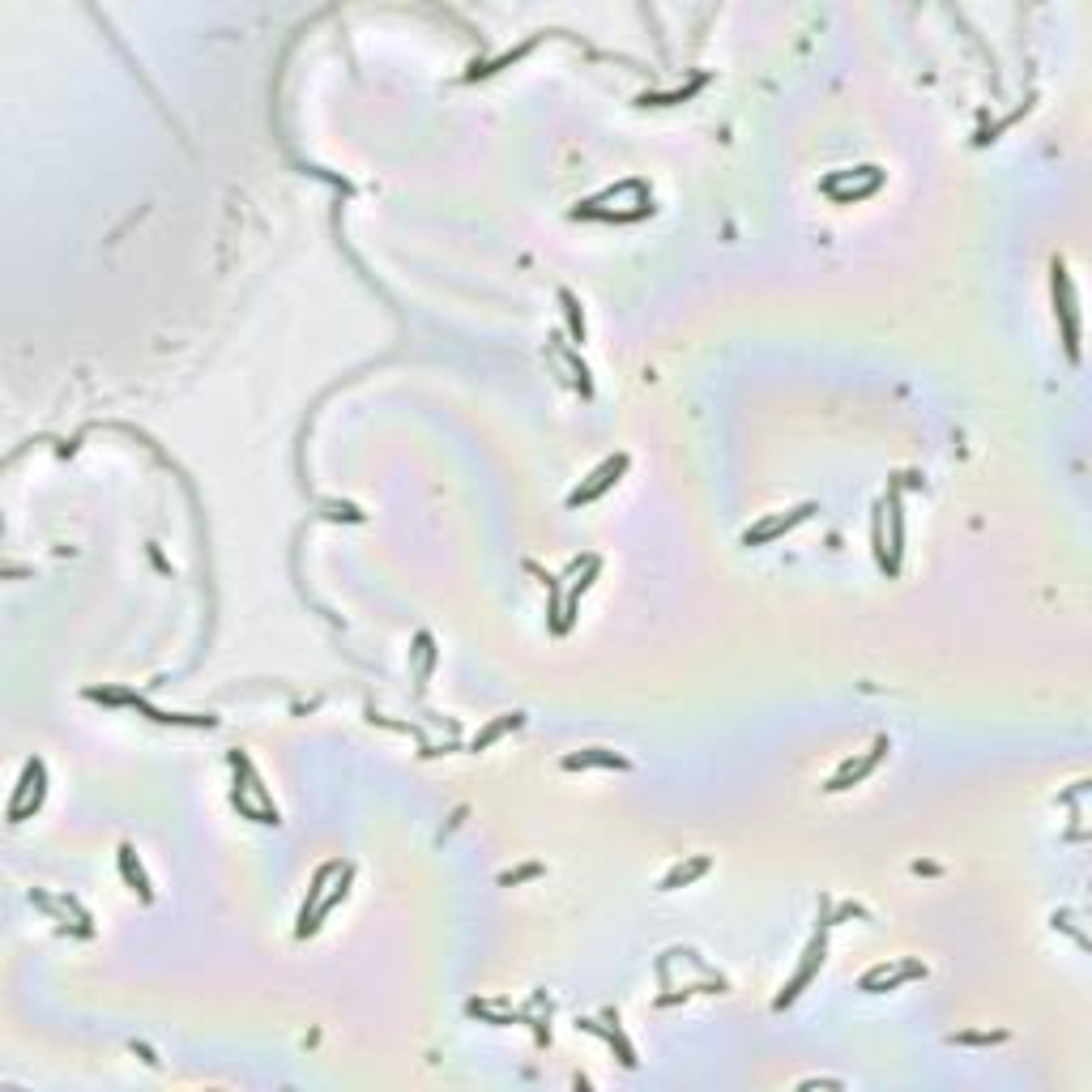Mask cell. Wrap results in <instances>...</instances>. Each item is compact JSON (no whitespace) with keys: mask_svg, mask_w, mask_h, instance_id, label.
I'll list each match as a JSON object with an SVG mask.
<instances>
[{"mask_svg":"<svg viewBox=\"0 0 1092 1092\" xmlns=\"http://www.w3.org/2000/svg\"><path fill=\"white\" fill-rule=\"evenodd\" d=\"M623 470H627V457H610V461H602V466H597V470L589 474V483L576 487V491L568 496V504L576 509V504H589V499H597L602 491H610V487L619 483V474H623Z\"/></svg>","mask_w":1092,"mask_h":1092,"instance_id":"obj_3","label":"cell"},{"mask_svg":"<svg viewBox=\"0 0 1092 1092\" xmlns=\"http://www.w3.org/2000/svg\"><path fill=\"white\" fill-rule=\"evenodd\" d=\"M883 751H888V738H875V747L866 751L862 760H845V764H840V773L832 776V781H828V789L837 794V789H850V786H858V781H862V776L871 773V768H875L879 760H883Z\"/></svg>","mask_w":1092,"mask_h":1092,"instance_id":"obj_6","label":"cell"},{"mask_svg":"<svg viewBox=\"0 0 1092 1092\" xmlns=\"http://www.w3.org/2000/svg\"><path fill=\"white\" fill-rule=\"evenodd\" d=\"M704 871H709V858H696V862H687V866H674L670 875L661 879V888L670 892V888H679V883H691V879L704 875Z\"/></svg>","mask_w":1092,"mask_h":1092,"instance_id":"obj_11","label":"cell"},{"mask_svg":"<svg viewBox=\"0 0 1092 1092\" xmlns=\"http://www.w3.org/2000/svg\"><path fill=\"white\" fill-rule=\"evenodd\" d=\"M521 722H525L521 712H504L499 722H491V725H487L483 734H474L470 751H487V747H491V743H496V738H504V734H509V730H517V725H521Z\"/></svg>","mask_w":1092,"mask_h":1092,"instance_id":"obj_8","label":"cell"},{"mask_svg":"<svg viewBox=\"0 0 1092 1092\" xmlns=\"http://www.w3.org/2000/svg\"><path fill=\"white\" fill-rule=\"evenodd\" d=\"M824 965V939H811V947H807V960L798 965V973H794V981H789L786 990H781V999H776V1007H786V1003H794L802 990H807V981L815 978V969Z\"/></svg>","mask_w":1092,"mask_h":1092,"instance_id":"obj_7","label":"cell"},{"mask_svg":"<svg viewBox=\"0 0 1092 1092\" xmlns=\"http://www.w3.org/2000/svg\"><path fill=\"white\" fill-rule=\"evenodd\" d=\"M1055 304L1063 312V325H1067V355L1080 359V325H1076V307H1071V282H1067V269L1055 265Z\"/></svg>","mask_w":1092,"mask_h":1092,"instance_id":"obj_5","label":"cell"},{"mask_svg":"<svg viewBox=\"0 0 1092 1092\" xmlns=\"http://www.w3.org/2000/svg\"><path fill=\"white\" fill-rule=\"evenodd\" d=\"M538 875V866H525V871H517V875H504V883H517V879H530Z\"/></svg>","mask_w":1092,"mask_h":1092,"instance_id":"obj_14","label":"cell"},{"mask_svg":"<svg viewBox=\"0 0 1092 1092\" xmlns=\"http://www.w3.org/2000/svg\"><path fill=\"white\" fill-rule=\"evenodd\" d=\"M38 802H43V764L30 760L22 773V786H17V794H13V807H9V819L13 824H22L30 811H38Z\"/></svg>","mask_w":1092,"mask_h":1092,"instance_id":"obj_2","label":"cell"},{"mask_svg":"<svg viewBox=\"0 0 1092 1092\" xmlns=\"http://www.w3.org/2000/svg\"><path fill=\"white\" fill-rule=\"evenodd\" d=\"M120 866H124V879L141 892V901H150V883H145V871L133 866V850H120Z\"/></svg>","mask_w":1092,"mask_h":1092,"instance_id":"obj_12","label":"cell"},{"mask_svg":"<svg viewBox=\"0 0 1092 1092\" xmlns=\"http://www.w3.org/2000/svg\"><path fill=\"white\" fill-rule=\"evenodd\" d=\"M559 304H563V316H568V333L572 342H584V316H581V304L572 291H559Z\"/></svg>","mask_w":1092,"mask_h":1092,"instance_id":"obj_10","label":"cell"},{"mask_svg":"<svg viewBox=\"0 0 1092 1092\" xmlns=\"http://www.w3.org/2000/svg\"><path fill=\"white\" fill-rule=\"evenodd\" d=\"M704 86V77H696L691 86H683V90H670V94H645L640 102H653V107H670V102H683L687 94H696V90Z\"/></svg>","mask_w":1092,"mask_h":1092,"instance_id":"obj_13","label":"cell"},{"mask_svg":"<svg viewBox=\"0 0 1092 1092\" xmlns=\"http://www.w3.org/2000/svg\"><path fill=\"white\" fill-rule=\"evenodd\" d=\"M563 768H627V760H619L615 751H581V755H568Z\"/></svg>","mask_w":1092,"mask_h":1092,"instance_id":"obj_9","label":"cell"},{"mask_svg":"<svg viewBox=\"0 0 1092 1092\" xmlns=\"http://www.w3.org/2000/svg\"><path fill=\"white\" fill-rule=\"evenodd\" d=\"M811 512H815V504H802V509L786 512V517H768V521H760L755 530H747V534H743V546H764V542H773V538L789 534L794 525H802L807 517H811Z\"/></svg>","mask_w":1092,"mask_h":1092,"instance_id":"obj_4","label":"cell"},{"mask_svg":"<svg viewBox=\"0 0 1092 1092\" xmlns=\"http://www.w3.org/2000/svg\"><path fill=\"white\" fill-rule=\"evenodd\" d=\"M875 188H879V171H875V166H858V171H840V176L824 179V192H828V197H837L840 205L858 201V197H871Z\"/></svg>","mask_w":1092,"mask_h":1092,"instance_id":"obj_1","label":"cell"}]
</instances>
